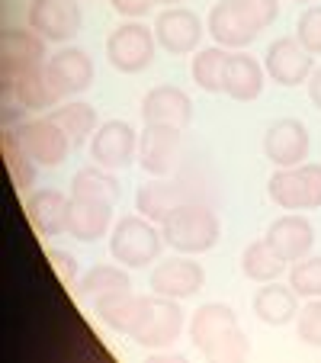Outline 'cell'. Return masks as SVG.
I'll return each mask as SVG.
<instances>
[{
  "instance_id": "obj_36",
  "label": "cell",
  "mask_w": 321,
  "mask_h": 363,
  "mask_svg": "<svg viewBox=\"0 0 321 363\" xmlns=\"http://www.w3.org/2000/svg\"><path fill=\"white\" fill-rule=\"evenodd\" d=\"M235 7L241 10V16H244L257 33H264V29L280 16V0H235Z\"/></svg>"
},
{
  "instance_id": "obj_7",
  "label": "cell",
  "mask_w": 321,
  "mask_h": 363,
  "mask_svg": "<svg viewBox=\"0 0 321 363\" xmlns=\"http://www.w3.org/2000/svg\"><path fill=\"white\" fill-rule=\"evenodd\" d=\"M264 71L270 74V81H276L280 87H299L302 81L312 77L315 55L295 39V35H283V39L266 45Z\"/></svg>"
},
{
  "instance_id": "obj_4",
  "label": "cell",
  "mask_w": 321,
  "mask_h": 363,
  "mask_svg": "<svg viewBox=\"0 0 321 363\" xmlns=\"http://www.w3.org/2000/svg\"><path fill=\"white\" fill-rule=\"evenodd\" d=\"M266 196L289 213L321 209V164L302 161L295 167H276L266 180Z\"/></svg>"
},
{
  "instance_id": "obj_20",
  "label": "cell",
  "mask_w": 321,
  "mask_h": 363,
  "mask_svg": "<svg viewBox=\"0 0 321 363\" xmlns=\"http://www.w3.org/2000/svg\"><path fill=\"white\" fill-rule=\"evenodd\" d=\"M4 87H7L10 94H13L29 113L55 110L58 103H62V94L52 87V81H48L45 68L10 71V74H4Z\"/></svg>"
},
{
  "instance_id": "obj_11",
  "label": "cell",
  "mask_w": 321,
  "mask_h": 363,
  "mask_svg": "<svg viewBox=\"0 0 321 363\" xmlns=\"http://www.w3.org/2000/svg\"><path fill=\"white\" fill-rule=\"evenodd\" d=\"M205 23L186 7H164L154 20V39L157 45L171 55H190L203 42Z\"/></svg>"
},
{
  "instance_id": "obj_8",
  "label": "cell",
  "mask_w": 321,
  "mask_h": 363,
  "mask_svg": "<svg viewBox=\"0 0 321 363\" xmlns=\"http://www.w3.org/2000/svg\"><path fill=\"white\" fill-rule=\"evenodd\" d=\"M29 29L45 42H71L81 33V4L77 0H33L26 10Z\"/></svg>"
},
{
  "instance_id": "obj_23",
  "label": "cell",
  "mask_w": 321,
  "mask_h": 363,
  "mask_svg": "<svg viewBox=\"0 0 321 363\" xmlns=\"http://www.w3.org/2000/svg\"><path fill=\"white\" fill-rule=\"evenodd\" d=\"M113 232V203L96 199H77L68 203V235L77 241H100Z\"/></svg>"
},
{
  "instance_id": "obj_24",
  "label": "cell",
  "mask_w": 321,
  "mask_h": 363,
  "mask_svg": "<svg viewBox=\"0 0 321 363\" xmlns=\"http://www.w3.org/2000/svg\"><path fill=\"white\" fill-rule=\"evenodd\" d=\"M254 315L264 325H274V328L289 325L299 315V293L293 286H280L276 280H270L254 293Z\"/></svg>"
},
{
  "instance_id": "obj_26",
  "label": "cell",
  "mask_w": 321,
  "mask_h": 363,
  "mask_svg": "<svg viewBox=\"0 0 321 363\" xmlns=\"http://www.w3.org/2000/svg\"><path fill=\"white\" fill-rule=\"evenodd\" d=\"M142 299L145 296H135L132 289H119V293L100 296V299H96V315H100V322L106 325V328L116 331V335H129L138 312H142Z\"/></svg>"
},
{
  "instance_id": "obj_2",
  "label": "cell",
  "mask_w": 321,
  "mask_h": 363,
  "mask_svg": "<svg viewBox=\"0 0 321 363\" xmlns=\"http://www.w3.org/2000/svg\"><path fill=\"white\" fill-rule=\"evenodd\" d=\"M161 235L177 254H205L219 245L222 222L205 203H180L164 222Z\"/></svg>"
},
{
  "instance_id": "obj_10",
  "label": "cell",
  "mask_w": 321,
  "mask_h": 363,
  "mask_svg": "<svg viewBox=\"0 0 321 363\" xmlns=\"http://www.w3.org/2000/svg\"><path fill=\"white\" fill-rule=\"evenodd\" d=\"M90 158L94 164L106 167V171H119V167H129L138 158V135L129 123L123 119H110L103 123L100 129L90 138Z\"/></svg>"
},
{
  "instance_id": "obj_14",
  "label": "cell",
  "mask_w": 321,
  "mask_h": 363,
  "mask_svg": "<svg viewBox=\"0 0 321 363\" xmlns=\"http://www.w3.org/2000/svg\"><path fill=\"white\" fill-rule=\"evenodd\" d=\"M312 138H308L305 123L299 119H276L264 132V155L274 161V167H295L308 158Z\"/></svg>"
},
{
  "instance_id": "obj_37",
  "label": "cell",
  "mask_w": 321,
  "mask_h": 363,
  "mask_svg": "<svg viewBox=\"0 0 321 363\" xmlns=\"http://www.w3.org/2000/svg\"><path fill=\"white\" fill-rule=\"evenodd\" d=\"M45 257H48V264H52V270L58 274L62 286L77 289V283H81V274H77V257H74V254L58 251V247H48Z\"/></svg>"
},
{
  "instance_id": "obj_40",
  "label": "cell",
  "mask_w": 321,
  "mask_h": 363,
  "mask_svg": "<svg viewBox=\"0 0 321 363\" xmlns=\"http://www.w3.org/2000/svg\"><path fill=\"white\" fill-rule=\"evenodd\" d=\"M154 4H164V7H177V4H184V0H154Z\"/></svg>"
},
{
  "instance_id": "obj_16",
  "label": "cell",
  "mask_w": 321,
  "mask_h": 363,
  "mask_svg": "<svg viewBox=\"0 0 321 363\" xmlns=\"http://www.w3.org/2000/svg\"><path fill=\"white\" fill-rule=\"evenodd\" d=\"M142 119L151 125H174V129H186L193 119V100L186 90L174 87V84H157L145 94L142 100Z\"/></svg>"
},
{
  "instance_id": "obj_18",
  "label": "cell",
  "mask_w": 321,
  "mask_h": 363,
  "mask_svg": "<svg viewBox=\"0 0 321 363\" xmlns=\"http://www.w3.org/2000/svg\"><path fill=\"white\" fill-rule=\"evenodd\" d=\"M266 241L283 254L286 264H295L302 257H308L315 247V225L299 213H286L280 219L270 222L266 228Z\"/></svg>"
},
{
  "instance_id": "obj_1",
  "label": "cell",
  "mask_w": 321,
  "mask_h": 363,
  "mask_svg": "<svg viewBox=\"0 0 321 363\" xmlns=\"http://www.w3.org/2000/svg\"><path fill=\"white\" fill-rule=\"evenodd\" d=\"M190 341L212 363H241L251 354V341L241 331L235 308L225 302H205L193 312Z\"/></svg>"
},
{
  "instance_id": "obj_38",
  "label": "cell",
  "mask_w": 321,
  "mask_h": 363,
  "mask_svg": "<svg viewBox=\"0 0 321 363\" xmlns=\"http://www.w3.org/2000/svg\"><path fill=\"white\" fill-rule=\"evenodd\" d=\"M110 7L116 10L119 16L138 20V16H148V10L154 7V0H110Z\"/></svg>"
},
{
  "instance_id": "obj_29",
  "label": "cell",
  "mask_w": 321,
  "mask_h": 363,
  "mask_svg": "<svg viewBox=\"0 0 321 363\" xmlns=\"http://www.w3.org/2000/svg\"><path fill=\"white\" fill-rule=\"evenodd\" d=\"M119 289H132V280L123 264H96V267H90L87 274L81 277V283H77V296L90 299V302H96L100 296L119 293Z\"/></svg>"
},
{
  "instance_id": "obj_30",
  "label": "cell",
  "mask_w": 321,
  "mask_h": 363,
  "mask_svg": "<svg viewBox=\"0 0 321 363\" xmlns=\"http://www.w3.org/2000/svg\"><path fill=\"white\" fill-rule=\"evenodd\" d=\"M71 196L77 199H96V203H116L119 199V184L106 167H81L71 180Z\"/></svg>"
},
{
  "instance_id": "obj_13",
  "label": "cell",
  "mask_w": 321,
  "mask_h": 363,
  "mask_svg": "<svg viewBox=\"0 0 321 363\" xmlns=\"http://www.w3.org/2000/svg\"><path fill=\"white\" fill-rule=\"evenodd\" d=\"M45 74L64 100V96H77L84 90H90V84H94V62H90V55L84 48L68 45V48H58L55 55H48Z\"/></svg>"
},
{
  "instance_id": "obj_31",
  "label": "cell",
  "mask_w": 321,
  "mask_h": 363,
  "mask_svg": "<svg viewBox=\"0 0 321 363\" xmlns=\"http://www.w3.org/2000/svg\"><path fill=\"white\" fill-rule=\"evenodd\" d=\"M0 148H4V164H7L10 171V180H13V186L20 193H33V184H35V161L29 158V151L20 145V138H16L13 129L4 132V138H0Z\"/></svg>"
},
{
  "instance_id": "obj_17",
  "label": "cell",
  "mask_w": 321,
  "mask_h": 363,
  "mask_svg": "<svg viewBox=\"0 0 321 363\" xmlns=\"http://www.w3.org/2000/svg\"><path fill=\"white\" fill-rule=\"evenodd\" d=\"M68 203L71 199L55 186L29 193L23 209H26V219L39 238H55V235L68 232Z\"/></svg>"
},
{
  "instance_id": "obj_34",
  "label": "cell",
  "mask_w": 321,
  "mask_h": 363,
  "mask_svg": "<svg viewBox=\"0 0 321 363\" xmlns=\"http://www.w3.org/2000/svg\"><path fill=\"white\" fill-rule=\"evenodd\" d=\"M295 39L312 52V55H321V4H308L302 10L299 23H295Z\"/></svg>"
},
{
  "instance_id": "obj_33",
  "label": "cell",
  "mask_w": 321,
  "mask_h": 363,
  "mask_svg": "<svg viewBox=\"0 0 321 363\" xmlns=\"http://www.w3.org/2000/svg\"><path fill=\"white\" fill-rule=\"evenodd\" d=\"M289 286L302 296V299H321V257L308 254L302 261L289 267Z\"/></svg>"
},
{
  "instance_id": "obj_19",
  "label": "cell",
  "mask_w": 321,
  "mask_h": 363,
  "mask_svg": "<svg viewBox=\"0 0 321 363\" xmlns=\"http://www.w3.org/2000/svg\"><path fill=\"white\" fill-rule=\"evenodd\" d=\"M45 39L35 29H4L0 39V68L4 74L26 68H45Z\"/></svg>"
},
{
  "instance_id": "obj_41",
  "label": "cell",
  "mask_w": 321,
  "mask_h": 363,
  "mask_svg": "<svg viewBox=\"0 0 321 363\" xmlns=\"http://www.w3.org/2000/svg\"><path fill=\"white\" fill-rule=\"evenodd\" d=\"M295 4H315V0H295Z\"/></svg>"
},
{
  "instance_id": "obj_22",
  "label": "cell",
  "mask_w": 321,
  "mask_h": 363,
  "mask_svg": "<svg viewBox=\"0 0 321 363\" xmlns=\"http://www.w3.org/2000/svg\"><path fill=\"white\" fill-rule=\"evenodd\" d=\"M205 33H209L212 39H215V45H222V48H244L260 35L257 29L241 16V10L235 7V0H219V4L209 10Z\"/></svg>"
},
{
  "instance_id": "obj_5",
  "label": "cell",
  "mask_w": 321,
  "mask_h": 363,
  "mask_svg": "<svg viewBox=\"0 0 321 363\" xmlns=\"http://www.w3.org/2000/svg\"><path fill=\"white\" fill-rule=\"evenodd\" d=\"M180 331H184V308L171 296L154 293L142 299V312H138L129 337L135 344H142V347L157 350V347H167V344L177 341Z\"/></svg>"
},
{
  "instance_id": "obj_27",
  "label": "cell",
  "mask_w": 321,
  "mask_h": 363,
  "mask_svg": "<svg viewBox=\"0 0 321 363\" xmlns=\"http://www.w3.org/2000/svg\"><path fill=\"white\" fill-rule=\"evenodd\" d=\"M283 270H286V261H283V254L276 251L274 245L266 238L260 241H251L241 254V274L254 283H270V280H280Z\"/></svg>"
},
{
  "instance_id": "obj_3",
  "label": "cell",
  "mask_w": 321,
  "mask_h": 363,
  "mask_svg": "<svg viewBox=\"0 0 321 363\" xmlns=\"http://www.w3.org/2000/svg\"><path fill=\"white\" fill-rule=\"evenodd\" d=\"M164 235L161 225L145 216H123L110 232V254L113 261H119L123 267H148L157 261V254L164 247Z\"/></svg>"
},
{
  "instance_id": "obj_12",
  "label": "cell",
  "mask_w": 321,
  "mask_h": 363,
  "mask_svg": "<svg viewBox=\"0 0 321 363\" xmlns=\"http://www.w3.org/2000/svg\"><path fill=\"white\" fill-rule=\"evenodd\" d=\"M180 135H184V129L145 123V132L138 135V164H142V171L151 174V177H167L177 164Z\"/></svg>"
},
{
  "instance_id": "obj_9",
  "label": "cell",
  "mask_w": 321,
  "mask_h": 363,
  "mask_svg": "<svg viewBox=\"0 0 321 363\" xmlns=\"http://www.w3.org/2000/svg\"><path fill=\"white\" fill-rule=\"evenodd\" d=\"M16 138L20 145L29 151V158L35 161L39 167H58L64 158H68V151L74 148L71 138L58 129L52 119H26V123L13 125Z\"/></svg>"
},
{
  "instance_id": "obj_28",
  "label": "cell",
  "mask_w": 321,
  "mask_h": 363,
  "mask_svg": "<svg viewBox=\"0 0 321 363\" xmlns=\"http://www.w3.org/2000/svg\"><path fill=\"white\" fill-rule=\"evenodd\" d=\"M48 119L71 138V145H84L90 135H94L100 125H96V110L90 103H81V100H71V103H58L55 110L48 113Z\"/></svg>"
},
{
  "instance_id": "obj_35",
  "label": "cell",
  "mask_w": 321,
  "mask_h": 363,
  "mask_svg": "<svg viewBox=\"0 0 321 363\" xmlns=\"http://www.w3.org/2000/svg\"><path fill=\"white\" fill-rule=\"evenodd\" d=\"M295 335L308 347H321V299H308L295 315Z\"/></svg>"
},
{
  "instance_id": "obj_32",
  "label": "cell",
  "mask_w": 321,
  "mask_h": 363,
  "mask_svg": "<svg viewBox=\"0 0 321 363\" xmlns=\"http://www.w3.org/2000/svg\"><path fill=\"white\" fill-rule=\"evenodd\" d=\"M225 48L209 45L196 48V55L190 62V74L196 81V87H203L205 94H222V68H225Z\"/></svg>"
},
{
  "instance_id": "obj_15",
  "label": "cell",
  "mask_w": 321,
  "mask_h": 363,
  "mask_svg": "<svg viewBox=\"0 0 321 363\" xmlns=\"http://www.w3.org/2000/svg\"><path fill=\"white\" fill-rule=\"evenodd\" d=\"M205 286L203 264L186 261V257H171V261H157L151 270V293L171 296V299H190Z\"/></svg>"
},
{
  "instance_id": "obj_21",
  "label": "cell",
  "mask_w": 321,
  "mask_h": 363,
  "mask_svg": "<svg viewBox=\"0 0 321 363\" xmlns=\"http://www.w3.org/2000/svg\"><path fill=\"white\" fill-rule=\"evenodd\" d=\"M264 65L244 52H232L222 68V94H228L238 103H251L264 90Z\"/></svg>"
},
{
  "instance_id": "obj_39",
  "label": "cell",
  "mask_w": 321,
  "mask_h": 363,
  "mask_svg": "<svg viewBox=\"0 0 321 363\" xmlns=\"http://www.w3.org/2000/svg\"><path fill=\"white\" fill-rule=\"evenodd\" d=\"M308 100L321 110V68H315L312 77H308Z\"/></svg>"
},
{
  "instance_id": "obj_25",
  "label": "cell",
  "mask_w": 321,
  "mask_h": 363,
  "mask_svg": "<svg viewBox=\"0 0 321 363\" xmlns=\"http://www.w3.org/2000/svg\"><path fill=\"white\" fill-rule=\"evenodd\" d=\"M180 203H186V190L180 184H167V180H154V184H142L135 193V209L138 216L151 222H161L177 209Z\"/></svg>"
},
{
  "instance_id": "obj_6",
  "label": "cell",
  "mask_w": 321,
  "mask_h": 363,
  "mask_svg": "<svg viewBox=\"0 0 321 363\" xmlns=\"http://www.w3.org/2000/svg\"><path fill=\"white\" fill-rule=\"evenodd\" d=\"M154 48H157L154 29H148L138 20L123 23V26H116L106 35V58H110V65L116 71H123V74H138V71L151 68Z\"/></svg>"
}]
</instances>
